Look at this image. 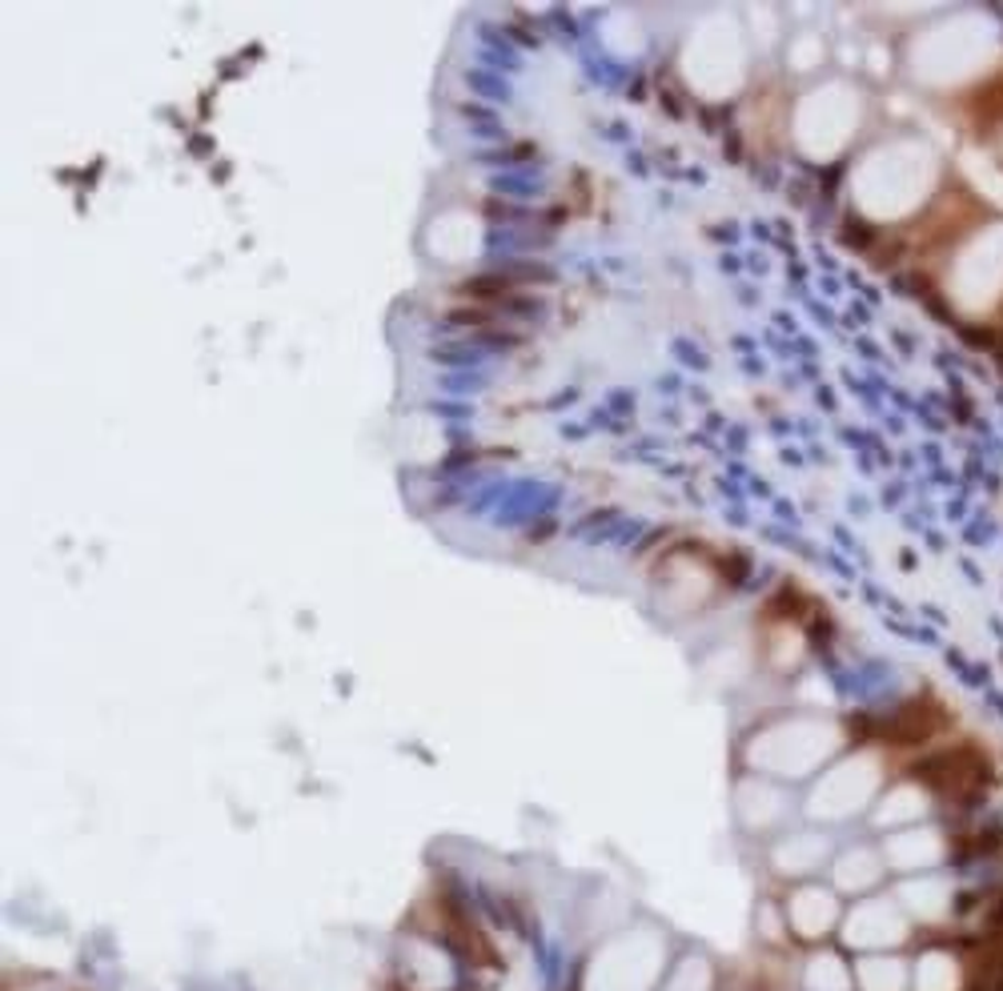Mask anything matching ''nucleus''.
<instances>
[{
    "instance_id": "f257e3e1",
    "label": "nucleus",
    "mask_w": 1003,
    "mask_h": 991,
    "mask_svg": "<svg viewBox=\"0 0 1003 991\" xmlns=\"http://www.w3.org/2000/svg\"><path fill=\"white\" fill-rule=\"evenodd\" d=\"M951 297L963 314H987L1003 297V222L972 229L951 262Z\"/></svg>"
},
{
    "instance_id": "f03ea898",
    "label": "nucleus",
    "mask_w": 1003,
    "mask_h": 991,
    "mask_svg": "<svg viewBox=\"0 0 1003 991\" xmlns=\"http://www.w3.org/2000/svg\"><path fill=\"white\" fill-rule=\"evenodd\" d=\"M908 936V916H899V907L879 899V903H863L847 923V939L856 948H891Z\"/></svg>"
},
{
    "instance_id": "7ed1b4c3",
    "label": "nucleus",
    "mask_w": 1003,
    "mask_h": 991,
    "mask_svg": "<svg viewBox=\"0 0 1003 991\" xmlns=\"http://www.w3.org/2000/svg\"><path fill=\"white\" fill-rule=\"evenodd\" d=\"M888 859L903 871H931L943 859V839L931 827H903L888 839Z\"/></svg>"
},
{
    "instance_id": "20e7f679",
    "label": "nucleus",
    "mask_w": 1003,
    "mask_h": 991,
    "mask_svg": "<svg viewBox=\"0 0 1003 991\" xmlns=\"http://www.w3.org/2000/svg\"><path fill=\"white\" fill-rule=\"evenodd\" d=\"M835 919H839V899L823 887H811V891H799L791 899V923L799 936H827L835 928Z\"/></svg>"
},
{
    "instance_id": "39448f33",
    "label": "nucleus",
    "mask_w": 1003,
    "mask_h": 991,
    "mask_svg": "<svg viewBox=\"0 0 1003 991\" xmlns=\"http://www.w3.org/2000/svg\"><path fill=\"white\" fill-rule=\"evenodd\" d=\"M835 879H839V887H843L847 896H863V891H871L883 879V859L871 847H856V851H847L835 864Z\"/></svg>"
},
{
    "instance_id": "423d86ee",
    "label": "nucleus",
    "mask_w": 1003,
    "mask_h": 991,
    "mask_svg": "<svg viewBox=\"0 0 1003 991\" xmlns=\"http://www.w3.org/2000/svg\"><path fill=\"white\" fill-rule=\"evenodd\" d=\"M963 968L948 951H928L915 968V991H960Z\"/></svg>"
},
{
    "instance_id": "0eeeda50",
    "label": "nucleus",
    "mask_w": 1003,
    "mask_h": 991,
    "mask_svg": "<svg viewBox=\"0 0 1003 991\" xmlns=\"http://www.w3.org/2000/svg\"><path fill=\"white\" fill-rule=\"evenodd\" d=\"M951 903V883L943 879H911L903 887V907H911L919 919H940Z\"/></svg>"
},
{
    "instance_id": "6e6552de",
    "label": "nucleus",
    "mask_w": 1003,
    "mask_h": 991,
    "mask_svg": "<svg viewBox=\"0 0 1003 991\" xmlns=\"http://www.w3.org/2000/svg\"><path fill=\"white\" fill-rule=\"evenodd\" d=\"M859 983H863V991H908V963L891 960V956H871V960L859 963Z\"/></svg>"
},
{
    "instance_id": "1a4fd4ad",
    "label": "nucleus",
    "mask_w": 1003,
    "mask_h": 991,
    "mask_svg": "<svg viewBox=\"0 0 1003 991\" xmlns=\"http://www.w3.org/2000/svg\"><path fill=\"white\" fill-rule=\"evenodd\" d=\"M827 851H831V844H827L823 835H799L791 844H782V851H775V867L795 876V871H807V867L819 864Z\"/></svg>"
},
{
    "instance_id": "9d476101",
    "label": "nucleus",
    "mask_w": 1003,
    "mask_h": 991,
    "mask_svg": "<svg viewBox=\"0 0 1003 991\" xmlns=\"http://www.w3.org/2000/svg\"><path fill=\"white\" fill-rule=\"evenodd\" d=\"M807 988L811 991H847L851 988V975H847L839 956H819V960H811V968H807Z\"/></svg>"
},
{
    "instance_id": "9b49d317",
    "label": "nucleus",
    "mask_w": 1003,
    "mask_h": 991,
    "mask_svg": "<svg viewBox=\"0 0 1003 991\" xmlns=\"http://www.w3.org/2000/svg\"><path fill=\"white\" fill-rule=\"evenodd\" d=\"M888 807H895V815H891V819H883V823H888V827H899V831H903L908 823H915V819H923V815H928V799H923V791H919V787H899V791H891Z\"/></svg>"
},
{
    "instance_id": "f8f14e48",
    "label": "nucleus",
    "mask_w": 1003,
    "mask_h": 991,
    "mask_svg": "<svg viewBox=\"0 0 1003 991\" xmlns=\"http://www.w3.org/2000/svg\"><path fill=\"white\" fill-rule=\"evenodd\" d=\"M972 165H975V170H972L975 185H983V193H987V197L1003 201V177H1000V173H992V165H987L983 157H975Z\"/></svg>"
}]
</instances>
